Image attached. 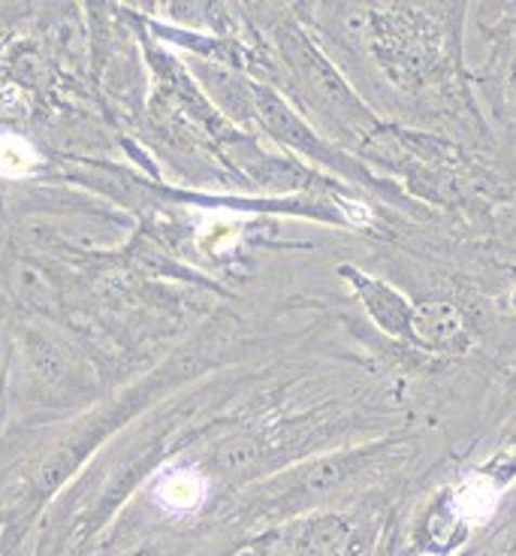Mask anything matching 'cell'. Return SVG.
<instances>
[{"mask_svg": "<svg viewBox=\"0 0 516 556\" xmlns=\"http://www.w3.org/2000/svg\"><path fill=\"white\" fill-rule=\"evenodd\" d=\"M350 529L338 517H314L296 529L291 556H348Z\"/></svg>", "mask_w": 516, "mask_h": 556, "instance_id": "cell-5", "label": "cell"}, {"mask_svg": "<svg viewBox=\"0 0 516 556\" xmlns=\"http://www.w3.org/2000/svg\"><path fill=\"white\" fill-rule=\"evenodd\" d=\"M514 85H516V67H514Z\"/></svg>", "mask_w": 516, "mask_h": 556, "instance_id": "cell-11", "label": "cell"}, {"mask_svg": "<svg viewBox=\"0 0 516 556\" xmlns=\"http://www.w3.org/2000/svg\"><path fill=\"white\" fill-rule=\"evenodd\" d=\"M408 339L429 351H460L468 345L465 318L453 303H423L414 308Z\"/></svg>", "mask_w": 516, "mask_h": 556, "instance_id": "cell-3", "label": "cell"}, {"mask_svg": "<svg viewBox=\"0 0 516 556\" xmlns=\"http://www.w3.org/2000/svg\"><path fill=\"white\" fill-rule=\"evenodd\" d=\"M495 496H499V490L492 486V481H468V484H462V490L453 496V508H456V515L462 520H483V517L492 511V505H495Z\"/></svg>", "mask_w": 516, "mask_h": 556, "instance_id": "cell-8", "label": "cell"}, {"mask_svg": "<svg viewBox=\"0 0 516 556\" xmlns=\"http://www.w3.org/2000/svg\"><path fill=\"white\" fill-rule=\"evenodd\" d=\"M257 94V110H260V115H263V125L275 134L279 139H284V142H291V146H296V149H306V152L318 154V157H326V152H323V146L314 139V134L308 130L299 118H296L294 112L287 110L284 103H281L272 91H263V88H257L254 91Z\"/></svg>", "mask_w": 516, "mask_h": 556, "instance_id": "cell-6", "label": "cell"}, {"mask_svg": "<svg viewBox=\"0 0 516 556\" xmlns=\"http://www.w3.org/2000/svg\"><path fill=\"white\" fill-rule=\"evenodd\" d=\"M348 278L357 285V293H360V300L369 308V315L375 318V324L380 330H387L390 336H408L411 333V315H414V306L408 303L405 296H399V293L387 288L384 281H377V278L360 276V273H350Z\"/></svg>", "mask_w": 516, "mask_h": 556, "instance_id": "cell-4", "label": "cell"}, {"mask_svg": "<svg viewBox=\"0 0 516 556\" xmlns=\"http://www.w3.org/2000/svg\"><path fill=\"white\" fill-rule=\"evenodd\" d=\"M154 500L167 511H194L206 500V481L191 469H172L154 484Z\"/></svg>", "mask_w": 516, "mask_h": 556, "instance_id": "cell-7", "label": "cell"}, {"mask_svg": "<svg viewBox=\"0 0 516 556\" xmlns=\"http://www.w3.org/2000/svg\"><path fill=\"white\" fill-rule=\"evenodd\" d=\"M372 46L384 70H390L396 79L405 83H423L438 61V42L429 22H417V15L405 10L375 15Z\"/></svg>", "mask_w": 516, "mask_h": 556, "instance_id": "cell-1", "label": "cell"}, {"mask_svg": "<svg viewBox=\"0 0 516 556\" xmlns=\"http://www.w3.org/2000/svg\"><path fill=\"white\" fill-rule=\"evenodd\" d=\"M281 49H284V58L294 67L296 79H299L308 98L318 100L323 110L333 112L335 118H341V125H360V118H365L363 106L353 100L345 83L338 79V73L296 30L281 34Z\"/></svg>", "mask_w": 516, "mask_h": 556, "instance_id": "cell-2", "label": "cell"}, {"mask_svg": "<svg viewBox=\"0 0 516 556\" xmlns=\"http://www.w3.org/2000/svg\"><path fill=\"white\" fill-rule=\"evenodd\" d=\"M37 164V154L25 139L3 137L0 139V173L7 176H25Z\"/></svg>", "mask_w": 516, "mask_h": 556, "instance_id": "cell-10", "label": "cell"}, {"mask_svg": "<svg viewBox=\"0 0 516 556\" xmlns=\"http://www.w3.org/2000/svg\"><path fill=\"white\" fill-rule=\"evenodd\" d=\"M257 459H260V445L248 435H238L233 442H227L221 447V454H218V463H221L227 475L245 472V469H251Z\"/></svg>", "mask_w": 516, "mask_h": 556, "instance_id": "cell-9", "label": "cell"}]
</instances>
